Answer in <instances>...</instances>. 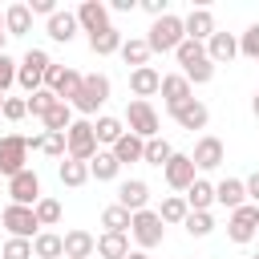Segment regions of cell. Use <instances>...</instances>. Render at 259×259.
<instances>
[{
    "instance_id": "24",
    "label": "cell",
    "mask_w": 259,
    "mask_h": 259,
    "mask_svg": "<svg viewBox=\"0 0 259 259\" xmlns=\"http://www.w3.org/2000/svg\"><path fill=\"white\" fill-rule=\"evenodd\" d=\"M4 32H8V36H28V32H32V12H28V4H8V8H4Z\"/></svg>"
},
{
    "instance_id": "10",
    "label": "cell",
    "mask_w": 259,
    "mask_h": 259,
    "mask_svg": "<svg viewBox=\"0 0 259 259\" xmlns=\"http://www.w3.org/2000/svg\"><path fill=\"white\" fill-rule=\"evenodd\" d=\"M162 178H166L170 190H182V194H186V190L194 186V178H198V166L190 162V154H174V158L162 166Z\"/></svg>"
},
{
    "instance_id": "23",
    "label": "cell",
    "mask_w": 259,
    "mask_h": 259,
    "mask_svg": "<svg viewBox=\"0 0 259 259\" xmlns=\"http://www.w3.org/2000/svg\"><path fill=\"white\" fill-rule=\"evenodd\" d=\"M77 32H81V24H77V12H61V8H57V12L49 16V36H53L57 45H69Z\"/></svg>"
},
{
    "instance_id": "27",
    "label": "cell",
    "mask_w": 259,
    "mask_h": 259,
    "mask_svg": "<svg viewBox=\"0 0 259 259\" xmlns=\"http://www.w3.org/2000/svg\"><path fill=\"white\" fill-rule=\"evenodd\" d=\"M32 255H36V259H65V235L40 231V235L32 239Z\"/></svg>"
},
{
    "instance_id": "56",
    "label": "cell",
    "mask_w": 259,
    "mask_h": 259,
    "mask_svg": "<svg viewBox=\"0 0 259 259\" xmlns=\"http://www.w3.org/2000/svg\"><path fill=\"white\" fill-rule=\"evenodd\" d=\"M0 32H4V12H0Z\"/></svg>"
},
{
    "instance_id": "14",
    "label": "cell",
    "mask_w": 259,
    "mask_h": 259,
    "mask_svg": "<svg viewBox=\"0 0 259 259\" xmlns=\"http://www.w3.org/2000/svg\"><path fill=\"white\" fill-rule=\"evenodd\" d=\"M117 206H125L130 214L150 210V186H146L142 178H125V182L117 186Z\"/></svg>"
},
{
    "instance_id": "39",
    "label": "cell",
    "mask_w": 259,
    "mask_h": 259,
    "mask_svg": "<svg viewBox=\"0 0 259 259\" xmlns=\"http://www.w3.org/2000/svg\"><path fill=\"white\" fill-rule=\"evenodd\" d=\"M182 77H186L190 85H206V81H214V61H210V57H198L194 65L182 69Z\"/></svg>"
},
{
    "instance_id": "42",
    "label": "cell",
    "mask_w": 259,
    "mask_h": 259,
    "mask_svg": "<svg viewBox=\"0 0 259 259\" xmlns=\"http://www.w3.org/2000/svg\"><path fill=\"white\" fill-rule=\"evenodd\" d=\"M32 210H36V223H40V227H57V223H61V202H57V198H40Z\"/></svg>"
},
{
    "instance_id": "52",
    "label": "cell",
    "mask_w": 259,
    "mask_h": 259,
    "mask_svg": "<svg viewBox=\"0 0 259 259\" xmlns=\"http://www.w3.org/2000/svg\"><path fill=\"white\" fill-rule=\"evenodd\" d=\"M251 113H255V117H259V93H255V97H251Z\"/></svg>"
},
{
    "instance_id": "30",
    "label": "cell",
    "mask_w": 259,
    "mask_h": 259,
    "mask_svg": "<svg viewBox=\"0 0 259 259\" xmlns=\"http://www.w3.org/2000/svg\"><path fill=\"white\" fill-rule=\"evenodd\" d=\"M113 158H117L121 166H130V162H142V158H146V142H142L138 134H130V130H125V138L113 146Z\"/></svg>"
},
{
    "instance_id": "48",
    "label": "cell",
    "mask_w": 259,
    "mask_h": 259,
    "mask_svg": "<svg viewBox=\"0 0 259 259\" xmlns=\"http://www.w3.org/2000/svg\"><path fill=\"white\" fill-rule=\"evenodd\" d=\"M28 12H32V16H36V12H40V16H53V12H57V4H53V0H32V4H28Z\"/></svg>"
},
{
    "instance_id": "47",
    "label": "cell",
    "mask_w": 259,
    "mask_h": 259,
    "mask_svg": "<svg viewBox=\"0 0 259 259\" xmlns=\"http://www.w3.org/2000/svg\"><path fill=\"white\" fill-rule=\"evenodd\" d=\"M4 117H8V121L28 117V101H24V97H8V101H4Z\"/></svg>"
},
{
    "instance_id": "46",
    "label": "cell",
    "mask_w": 259,
    "mask_h": 259,
    "mask_svg": "<svg viewBox=\"0 0 259 259\" xmlns=\"http://www.w3.org/2000/svg\"><path fill=\"white\" fill-rule=\"evenodd\" d=\"M16 65H20V61H12L8 53L0 57V93H8V89L16 85Z\"/></svg>"
},
{
    "instance_id": "2",
    "label": "cell",
    "mask_w": 259,
    "mask_h": 259,
    "mask_svg": "<svg viewBox=\"0 0 259 259\" xmlns=\"http://www.w3.org/2000/svg\"><path fill=\"white\" fill-rule=\"evenodd\" d=\"M49 69H53L49 53H45V49H28V53L20 57V65H16V85H20L24 93H36V89H45Z\"/></svg>"
},
{
    "instance_id": "43",
    "label": "cell",
    "mask_w": 259,
    "mask_h": 259,
    "mask_svg": "<svg viewBox=\"0 0 259 259\" xmlns=\"http://www.w3.org/2000/svg\"><path fill=\"white\" fill-rule=\"evenodd\" d=\"M174 57H178V65L186 69V65H194L198 57H206V45H198V40H190V36H186V40L178 45V53H174Z\"/></svg>"
},
{
    "instance_id": "49",
    "label": "cell",
    "mask_w": 259,
    "mask_h": 259,
    "mask_svg": "<svg viewBox=\"0 0 259 259\" xmlns=\"http://www.w3.org/2000/svg\"><path fill=\"white\" fill-rule=\"evenodd\" d=\"M243 182H247V202H255V206H259V170H255L251 178H243Z\"/></svg>"
},
{
    "instance_id": "25",
    "label": "cell",
    "mask_w": 259,
    "mask_h": 259,
    "mask_svg": "<svg viewBox=\"0 0 259 259\" xmlns=\"http://www.w3.org/2000/svg\"><path fill=\"white\" fill-rule=\"evenodd\" d=\"M121 45H125V36H121L117 24H109V28H101V32L89 36V49H93L97 57H113V53H121Z\"/></svg>"
},
{
    "instance_id": "20",
    "label": "cell",
    "mask_w": 259,
    "mask_h": 259,
    "mask_svg": "<svg viewBox=\"0 0 259 259\" xmlns=\"http://www.w3.org/2000/svg\"><path fill=\"white\" fill-rule=\"evenodd\" d=\"M214 202L227 206V210H239V206L247 202V182H243V178H223V182H214Z\"/></svg>"
},
{
    "instance_id": "21",
    "label": "cell",
    "mask_w": 259,
    "mask_h": 259,
    "mask_svg": "<svg viewBox=\"0 0 259 259\" xmlns=\"http://www.w3.org/2000/svg\"><path fill=\"white\" fill-rule=\"evenodd\" d=\"M93 255H97V239L89 231H81V227L65 231V259H93Z\"/></svg>"
},
{
    "instance_id": "40",
    "label": "cell",
    "mask_w": 259,
    "mask_h": 259,
    "mask_svg": "<svg viewBox=\"0 0 259 259\" xmlns=\"http://www.w3.org/2000/svg\"><path fill=\"white\" fill-rule=\"evenodd\" d=\"M24 101H28V113H32V117H45V113H49V109H53L61 97H57L53 89H36V93H28Z\"/></svg>"
},
{
    "instance_id": "26",
    "label": "cell",
    "mask_w": 259,
    "mask_h": 259,
    "mask_svg": "<svg viewBox=\"0 0 259 259\" xmlns=\"http://www.w3.org/2000/svg\"><path fill=\"white\" fill-rule=\"evenodd\" d=\"M93 134H97V146H117L121 138H125V121L121 117H109V113H101L97 121H93Z\"/></svg>"
},
{
    "instance_id": "59",
    "label": "cell",
    "mask_w": 259,
    "mask_h": 259,
    "mask_svg": "<svg viewBox=\"0 0 259 259\" xmlns=\"http://www.w3.org/2000/svg\"><path fill=\"white\" fill-rule=\"evenodd\" d=\"M255 259H259V255H255Z\"/></svg>"
},
{
    "instance_id": "50",
    "label": "cell",
    "mask_w": 259,
    "mask_h": 259,
    "mask_svg": "<svg viewBox=\"0 0 259 259\" xmlns=\"http://www.w3.org/2000/svg\"><path fill=\"white\" fill-rule=\"evenodd\" d=\"M142 8H146L154 20H158V16H166V0H142Z\"/></svg>"
},
{
    "instance_id": "34",
    "label": "cell",
    "mask_w": 259,
    "mask_h": 259,
    "mask_svg": "<svg viewBox=\"0 0 259 259\" xmlns=\"http://www.w3.org/2000/svg\"><path fill=\"white\" fill-rule=\"evenodd\" d=\"M130 223H134V214H130L125 206H117V202L101 210V227H105L109 235H130Z\"/></svg>"
},
{
    "instance_id": "35",
    "label": "cell",
    "mask_w": 259,
    "mask_h": 259,
    "mask_svg": "<svg viewBox=\"0 0 259 259\" xmlns=\"http://www.w3.org/2000/svg\"><path fill=\"white\" fill-rule=\"evenodd\" d=\"M154 53H150V45H146V36H130L125 45H121V61L125 65H134V69H142L146 61H150Z\"/></svg>"
},
{
    "instance_id": "13",
    "label": "cell",
    "mask_w": 259,
    "mask_h": 259,
    "mask_svg": "<svg viewBox=\"0 0 259 259\" xmlns=\"http://www.w3.org/2000/svg\"><path fill=\"white\" fill-rule=\"evenodd\" d=\"M190 162H194L198 170H219V166L227 162V150H223V142H219V138H210V134H206V138H198V142H194Z\"/></svg>"
},
{
    "instance_id": "9",
    "label": "cell",
    "mask_w": 259,
    "mask_h": 259,
    "mask_svg": "<svg viewBox=\"0 0 259 259\" xmlns=\"http://www.w3.org/2000/svg\"><path fill=\"white\" fill-rule=\"evenodd\" d=\"M259 235V206L255 202H243L239 210H231V219H227V239L231 243H251Z\"/></svg>"
},
{
    "instance_id": "51",
    "label": "cell",
    "mask_w": 259,
    "mask_h": 259,
    "mask_svg": "<svg viewBox=\"0 0 259 259\" xmlns=\"http://www.w3.org/2000/svg\"><path fill=\"white\" fill-rule=\"evenodd\" d=\"M142 0H109V12H134Z\"/></svg>"
},
{
    "instance_id": "22",
    "label": "cell",
    "mask_w": 259,
    "mask_h": 259,
    "mask_svg": "<svg viewBox=\"0 0 259 259\" xmlns=\"http://www.w3.org/2000/svg\"><path fill=\"white\" fill-rule=\"evenodd\" d=\"M206 57H210L214 65H231V61L239 57V40H235V32H214V36L206 40Z\"/></svg>"
},
{
    "instance_id": "44",
    "label": "cell",
    "mask_w": 259,
    "mask_h": 259,
    "mask_svg": "<svg viewBox=\"0 0 259 259\" xmlns=\"http://www.w3.org/2000/svg\"><path fill=\"white\" fill-rule=\"evenodd\" d=\"M0 259H32V239H8L0 247Z\"/></svg>"
},
{
    "instance_id": "5",
    "label": "cell",
    "mask_w": 259,
    "mask_h": 259,
    "mask_svg": "<svg viewBox=\"0 0 259 259\" xmlns=\"http://www.w3.org/2000/svg\"><path fill=\"white\" fill-rule=\"evenodd\" d=\"M130 235H134L138 251H154V247H162V239H166V223L158 219V210H138L134 223H130Z\"/></svg>"
},
{
    "instance_id": "15",
    "label": "cell",
    "mask_w": 259,
    "mask_h": 259,
    "mask_svg": "<svg viewBox=\"0 0 259 259\" xmlns=\"http://www.w3.org/2000/svg\"><path fill=\"white\" fill-rule=\"evenodd\" d=\"M182 24H186V36L190 40H198V45H206L219 28H214V12L210 8H190L186 16H182Z\"/></svg>"
},
{
    "instance_id": "16",
    "label": "cell",
    "mask_w": 259,
    "mask_h": 259,
    "mask_svg": "<svg viewBox=\"0 0 259 259\" xmlns=\"http://www.w3.org/2000/svg\"><path fill=\"white\" fill-rule=\"evenodd\" d=\"M77 24H81V32H101V28H109V4H101V0H85L81 8H77Z\"/></svg>"
},
{
    "instance_id": "7",
    "label": "cell",
    "mask_w": 259,
    "mask_h": 259,
    "mask_svg": "<svg viewBox=\"0 0 259 259\" xmlns=\"http://www.w3.org/2000/svg\"><path fill=\"white\" fill-rule=\"evenodd\" d=\"M158 125H162V121H158V109H154L150 101H138V97H134V101L125 105V130L138 134L142 142L158 138Z\"/></svg>"
},
{
    "instance_id": "17",
    "label": "cell",
    "mask_w": 259,
    "mask_h": 259,
    "mask_svg": "<svg viewBox=\"0 0 259 259\" xmlns=\"http://www.w3.org/2000/svg\"><path fill=\"white\" fill-rule=\"evenodd\" d=\"M162 101H166V109H178V105H186L190 97H194V85L182 77V73H170V77H162Z\"/></svg>"
},
{
    "instance_id": "41",
    "label": "cell",
    "mask_w": 259,
    "mask_h": 259,
    "mask_svg": "<svg viewBox=\"0 0 259 259\" xmlns=\"http://www.w3.org/2000/svg\"><path fill=\"white\" fill-rule=\"evenodd\" d=\"M40 154H49V158H69V142H65V134H49V130H40Z\"/></svg>"
},
{
    "instance_id": "6",
    "label": "cell",
    "mask_w": 259,
    "mask_h": 259,
    "mask_svg": "<svg viewBox=\"0 0 259 259\" xmlns=\"http://www.w3.org/2000/svg\"><path fill=\"white\" fill-rule=\"evenodd\" d=\"M24 162H28V138L24 134H4L0 138V178L4 182L16 178L20 170H28Z\"/></svg>"
},
{
    "instance_id": "1",
    "label": "cell",
    "mask_w": 259,
    "mask_h": 259,
    "mask_svg": "<svg viewBox=\"0 0 259 259\" xmlns=\"http://www.w3.org/2000/svg\"><path fill=\"white\" fill-rule=\"evenodd\" d=\"M182 40H186V24H182V16H174V12L158 16V20L150 24V32H146L150 53H178Z\"/></svg>"
},
{
    "instance_id": "55",
    "label": "cell",
    "mask_w": 259,
    "mask_h": 259,
    "mask_svg": "<svg viewBox=\"0 0 259 259\" xmlns=\"http://www.w3.org/2000/svg\"><path fill=\"white\" fill-rule=\"evenodd\" d=\"M4 101H8V97H4V93H0V117H4Z\"/></svg>"
},
{
    "instance_id": "58",
    "label": "cell",
    "mask_w": 259,
    "mask_h": 259,
    "mask_svg": "<svg viewBox=\"0 0 259 259\" xmlns=\"http://www.w3.org/2000/svg\"><path fill=\"white\" fill-rule=\"evenodd\" d=\"M32 259H36V255H32Z\"/></svg>"
},
{
    "instance_id": "45",
    "label": "cell",
    "mask_w": 259,
    "mask_h": 259,
    "mask_svg": "<svg viewBox=\"0 0 259 259\" xmlns=\"http://www.w3.org/2000/svg\"><path fill=\"white\" fill-rule=\"evenodd\" d=\"M239 53H243V57H251V61H259V20H255V24H247V32L239 36Z\"/></svg>"
},
{
    "instance_id": "4",
    "label": "cell",
    "mask_w": 259,
    "mask_h": 259,
    "mask_svg": "<svg viewBox=\"0 0 259 259\" xmlns=\"http://www.w3.org/2000/svg\"><path fill=\"white\" fill-rule=\"evenodd\" d=\"M65 142H69V158H77V162H93V158H97V150H101L89 117H77V121L65 130Z\"/></svg>"
},
{
    "instance_id": "18",
    "label": "cell",
    "mask_w": 259,
    "mask_h": 259,
    "mask_svg": "<svg viewBox=\"0 0 259 259\" xmlns=\"http://www.w3.org/2000/svg\"><path fill=\"white\" fill-rule=\"evenodd\" d=\"M170 117H174V121H178L182 130H190V134H194V130H206V121H210V109H206V105H202L198 97H190L186 105L170 109Z\"/></svg>"
},
{
    "instance_id": "3",
    "label": "cell",
    "mask_w": 259,
    "mask_h": 259,
    "mask_svg": "<svg viewBox=\"0 0 259 259\" xmlns=\"http://www.w3.org/2000/svg\"><path fill=\"white\" fill-rule=\"evenodd\" d=\"M105 101H109V77H105V73H89V77L81 81V93H77L69 105H73V113L89 117V113H97Z\"/></svg>"
},
{
    "instance_id": "38",
    "label": "cell",
    "mask_w": 259,
    "mask_h": 259,
    "mask_svg": "<svg viewBox=\"0 0 259 259\" xmlns=\"http://www.w3.org/2000/svg\"><path fill=\"white\" fill-rule=\"evenodd\" d=\"M182 227H186V235H190V239H206V235L214 231V219H210V210H190Z\"/></svg>"
},
{
    "instance_id": "57",
    "label": "cell",
    "mask_w": 259,
    "mask_h": 259,
    "mask_svg": "<svg viewBox=\"0 0 259 259\" xmlns=\"http://www.w3.org/2000/svg\"><path fill=\"white\" fill-rule=\"evenodd\" d=\"M4 186H8V182H4V178H0V190H4Z\"/></svg>"
},
{
    "instance_id": "8",
    "label": "cell",
    "mask_w": 259,
    "mask_h": 259,
    "mask_svg": "<svg viewBox=\"0 0 259 259\" xmlns=\"http://www.w3.org/2000/svg\"><path fill=\"white\" fill-rule=\"evenodd\" d=\"M0 223H4L8 239H36V235H40V223H36V210H32V206L8 202L4 214H0Z\"/></svg>"
},
{
    "instance_id": "54",
    "label": "cell",
    "mask_w": 259,
    "mask_h": 259,
    "mask_svg": "<svg viewBox=\"0 0 259 259\" xmlns=\"http://www.w3.org/2000/svg\"><path fill=\"white\" fill-rule=\"evenodd\" d=\"M4 40H8V32H0V57H4Z\"/></svg>"
},
{
    "instance_id": "37",
    "label": "cell",
    "mask_w": 259,
    "mask_h": 259,
    "mask_svg": "<svg viewBox=\"0 0 259 259\" xmlns=\"http://www.w3.org/2000/svg\"><path fill=\"white\" fill-rule=\"evenodd\" d=\"M170 158H174V146H170L166 138H150V142H146V158H142L146 166H166Z\"/></svg>"
},
{
    "instance_id": "53",
    "label": "cell",
    "mask_w": 259,
    "mask_h": 259,
    "mask_svg": "<svg viewBox=\"0 0 259 259\" xmlns=\"http://www.w3.org/2000/svg\"><path fill=\"white\" fill-rule=\"evenodd\" d=\"M125 259H150V255H146V251H130Z\"/></svg>"
},
{
    "instance_id": "32",
    "label": "cell",
    "mask_w": 259,
    "mask_h": 259,
    "mask_svg": "<svg viewBox=\"0 0 259 259\" xmlns=\"http://www.w3.org/2000/svg\"><path fill=\"white\" fill-rule=\"evenodd\" d=\"M40 121H45V130H49V134H65L77 117H73V105H69V101H57V105H53Z\"/></svg>"
},
{
    "instance_id": "36",
    "label": "cell",
    "mask_w": 259,
    "mask_h": 259,
    "mask_svg": "<svg viewBox=\"0 0 259 259\" xmlns=\"http://www.w3.org/2000/svg\"><path fill=\"white\" fill-rule=\"evenodd\" d=\"M186 214H190V206H186L182 194H170V198H162V206H158V219H162V223H186Z\"/></svg>"
},
{
    "instance_id": "12",
    "label": "cell",
    "mask_w": 259,
    "mask_h": 259,
    "mask_svg": "<svg viewBox=\"0 0 259 259\" xmlns=\"http://www.w3.org/2000/svg\"><path fill=\"white\" fill-rule=\"evenodd\" d=\"M81 81H85V77H81L77 69H69V65H53L49 77H45V89H53L61 101H73V97L81 93Z\"/></svg>"
},
{
    "instance_id": "29",
    "label": "cell",
    "mask_w": 259,
    "mask_h": 259,
    "mask_svg": "<svg viewBox=\"0 0 259 259\" xmlns=\"http://www.w3.org/2000/svg\"><path fill=\"white\" fill-rule=\"evenodd\" d=\"M130 255V235H97V259H125Z\"/></svg>"
},
{
    "instance_id": "28",
    "label": "cell",
    "mask_w": 259,
    "mask_h": 259,
    "mask_svg": "<svg viewBox=\"0 0 259 259\" xmlns=\"http://www.w3.org/2000/svg\"><path fill=\"white\" fill-rule=\"evenodd\" d=\"M121 174V162L113 158V150H97V158L89 162V178H97V182H113Z\"/></svg>"
},
{
    "instance_id": "31",
    "label": "cell",
    "mask_w": 259,
    "mask_h": 259,
    "mask_svg": "<svg viewBox=\"0 0 259 259\" xmlns=\"http://www.w3.org/2000/svg\"><path fill=\"white\" fill-rule=\"evenodd\" d=\"M182 198H186V206H190V210H210V206H214V182L194 178V186H190Z\"/></svg>"
},
{
    "instance_id": "33",
    "label": "cell",
    "mask_w": 259,
    "mask_h": 259,
    "mask_svg": "<svg viewBox=\"0 0 259 259\" xmlns=\"http://www.w3.org/2000/svg\"><path fill=\"white\" fill-rule=\"evenodd\" d=\"M57 178H61V186H85V182H89V162L65 158V162L57 166Z\"/></svg>"
},
{
    "instance_id": "19",
    "label": "cell",
    "mask_w": 259,
    "mask_h": 259,
    "mask_svg": "<svg viewBox=\"0 0 259 259\" xmlns=\"http://www.w3.org/2000/svg\"><path fill=\"white\" fill-rule=\"evenodd\" d=\"M158 89H162V73H158V69H150V65H142V69H130V93H134L138 101L154 97Z\"/></svg>"
},
{
    "instance_id": "11",
    "label": "cell",
    "mask_w": 259,
    "mask_h": 259,
    "mask_svg": "<svg viewBox=\"0 0 259 259\" xmlns=\"http://www.w3.org/2000/svg\"><path fill=\"white\" fill-rule=\"evenodd\" d=\"M8 198L16 202V206H36L45 194H40V178H36V170H20L16 178H8Z\"/></svg>"
}]
</instances>
